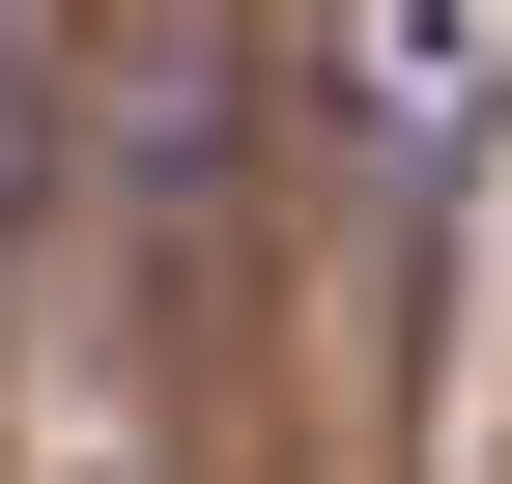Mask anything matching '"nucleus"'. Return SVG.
<instances>
[{
    "label": "nucleus",
    "instance_id": "f257e3e1",
    "mask_svg": "<svg viewBox=\"0 0 512 484\" xmlns=\"http://www.w3.org/2000/svg\"><path fill=\"white\" fill-rule=\"evenodd\" d=\"M0 228H29V0H0Z\"/></svg>",
    "mask_w": 512,
    "mask_h": 484
}]
</instances>
